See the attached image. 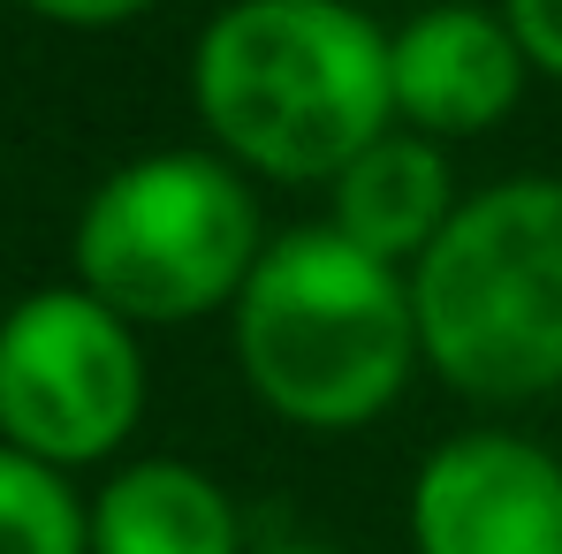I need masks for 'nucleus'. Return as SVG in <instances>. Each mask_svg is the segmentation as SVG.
I'll use <instances>...</instances> for the list:
<instances>
[{
  "label": "nucleus",
  "instance_id": "2",
  "mask_svg": "<svg viewBox=\"0 0 562 554\" xmlns=\"http://www.w3.org/2000/svg\"><path fill=\"white\" fill-rule=\"evenodd\" d=\"M236 372L244 387L304 433H358L411 387L418 312L411 274L380 267L350 236L289 228L259 251L236 312Z\"/></svg>",
  "mask_w": 562,
  "mask_h": 554
},
{
  "label": "nucleus",
  "instance_id": "12",
  "mask_svg": "<svg viewBox=\"0 0 562 554\" xmlns=\"http://www.w3.org/2000/svg\"><path fill=\"white\" fill-rule=\"evenodd\" d=\"M15 8H31L46 23H69V31H114V23L145 15L153 0H15Z\"/></svg>",
  "mask_w": 562,
  "mask_h": 554
},
{
  "label": "nucleus",
  "instance_id": "10",
  "mask_svg": "<svg viewBox=\"0 0 562 554\" xmlns=\"http://www.w3.org/2000/svg\"><path fill=\"white\" fill-rule=\"evenodd\" d=\"M0 554H92V509L69 471L0 441Z\"/></svg>",
  "mask_w": 562,
  "mask_h": 554
},
{
  "label": "nucleus",
  "instance_id": "3",
  "mask_svg": "<svg viewBox=\"0 0 562 554\" xmlns=\"http://www.w3.org/2000/svg\"><path fill=\"white\" fill-rule=\"evenodd\" d=\"M418 358L471 403L562 387V183L517 176L457 205L411 267Z\"/></svg>",
  "mask_w": 562,
  "mask_h": 554
},
{
  "label": "nucleus",
  "instance_id": "13",
  "mask_svg": "<svg viewBox=\"0 0 562 554\" xmlns=\"http://www.w3.org/2000/svg\"><path fill=\"white\" fill-rule=\"evenodd\" d=\"M251 554H342V547H251Z\"/></svg>",
  "mask_w": 562,
  "mask_h": 554
},
{
  "label": "nucleus",
  "instance_id": "4",
  "mask_svg": "<svg viewBox=\"0 0 562 554\" xmlns=\"http://www.w3.org/2000/svg\"><path fill=\"white\" fill-rule=\"evenodd\" d=\"M259 197L221 152H145L122 160L77 213V289L130 327H183L236 312L267 251Z\"/></svg>",
  "mask_w": 562,
  "mask_h": 554
},
{
  "label": "nucleus",
  "instance_id": "7",
  "mask_svg": "<svg viewBox=\"0 0 562 554\" xmlns=\"http://www.w3.org/2000/svg\"><path fill=\"white\" fill-rule=\"evenodd\" d=\"M525 77L532 69H525L509 23L479 0L418 8L403 31H387V99L411 137L449 145V137L494 129L517 106Z\"/></svg>",
  "mask_w": 562,
  "mask_h": 554
},
{
  "label": "nucleus",
  "instance_id": "9",
  "mask_svg": "<svg viewBox=\"0 0 562 554\" xmlns=\"http://www.w3.org/2000/svg\"><path fill=\"white\" fill-rule=\"evenodd\" d=\"M92 554H251L213 471L183 456L122 463L92 501Z\"/></svg>",
  "mask_w": 562,
  "mask_h": 554
},
{
  "label": "nucleus",
  "instance_id": "5",
  "mask_svg": "<svg viewBox=\"0 0 562 554\" xmlns=\"http://www.w3.org/2000/svg\"><path fill=\"white\" fill-rule=\"evenodd\" d=\"M145 418V350L85 289H31L0 319V441L77 471L106 463Z\"/></svg>",
  "mask_w": 562,
  "mask_h": 554
},
{
  "label": "nucleus",
  "instance_id": "11",
  "mask_svg": "<svg viewBox=\"0 0 562 554\" xmlns=\"http://www.w3.org/2000/svg\"><path fill=\"white\" fill-rule=\"evenodd\" d=\"M502 23H509L525 69L562 84V0H502Z\"/></svg>",
  "mask_w": 562,
  "mask_h": 554
},
{
  "label": "nucleus",
  "instance_id": "6",
  "mask_svg": "<svg viewBox=\"0 0 562 554\" xmlns=\"http://www.w3.org/2000/svg\"><path fill=\"white\" fill-rule=\"evenodd\" d=\"M418 554H562V456L479 426L441 441L411 478Z\"/></svg>",
  "mask_w": 562,
  "mask_h": 554
},
{
  "label": "nucleus",
  "instance_id": "8",
  "mask_svg": "<svg viewBox=\"0 0 562 554\" xmlns=\"http://www.w3.org/2000/svg\"><path fill=\"white\" fill-rule=\"evenodd\" d=\"M327 190H335L327 228L350 236L358 251H373L380 267H403V274L434 251V236L464 205L457 176H449V152L434 137H411V129H387L380 145H366Z\"/></svg>",
  "mask_w": 562,
  "mask_h": 554
},
{
  "label": "nucleus",
  "instance_id": "1",
  "mask_svg": "<svg viewBox=\"0 0 562 554\" xmlns=\"http://www.w3.org/2000/svg\"><path fill=\"white\" fill-rule=\"evenodd\" d=\"M190 99L228 168L335 183L395 129L387 31L350 0H228L198 31Z\"/></svg>",
  "mask_w": 562,
  "mask_h": 554
}]
</instances>
